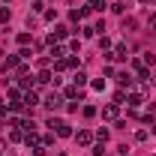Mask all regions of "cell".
I'll list each match as a JSON object with an SVG mask.
<instances>
[{"label":"cell","instance_id":"5bb4252c","mask_svg":"<svg viewBox=\"0 0 156 156\" xmlns=\"http://www.w3.org/2000/svg\"><path fill=\"white\" fill-rule=\"evenodd\" d=\"M87 84V72H75V87H84Z\"/></svg>","mask_w":156,"mask_h":156},{"label":"cell","instance_id":"277c9868","mask_svg":"<svg viewBox=\"0 0 156 156\" xmlns=\"http://www.w3.org/2000/svg\"><path fill=\"white\" fill-rule=\"evenodd\" d=\"M45 105H48L51 111H57L60 105H63V96H60V93H48V96H45Z\"/></svg>","mask_w":156,"mask_h":156},{"label":"cell","instance_id":"ffe728a7","mask_svg":"<svg viewBox=\"0 0 156 156\" xmlns=\"http://www.w3.org/2000/svg\"><path fill=\"white\" fill-rule=\"evenodd\" d=\"M135 141H147V129H138V132H135Z\"/></svg>","mask_w":156,"mask_h":156},{"label":"cell","instance_id":"8fae6325","mask_svg":"<svg viewBox=\"0 0 156 156\" xmlns=\"http://www.w3.org/2000/svg\"><path fill=\"white\" fill-rule=\"evenodd\" d=\"M51 78H54V75H51V72H45V69H42V72H39V75H36V84H39V87H42V84H48Z\"/></svg>","mask_w":156,"mask_h":156},{"label":"cell","instance_id":"6da1fadb","mask_svg":"<svg viewBox=\"0 0 156 156\" xmlns=\"http://www.w3.org/2000/svg\"><path fill=\"white\" fill-rule=\"evenodd\" d=\"M48 126H51V129H54V135H60V138L72 135V129H69V123H66V120H60V117H51V120H48Z\"/></svg>","mask_w":156,"mask_h":156},{"label":"cell","instance_id":"7402d4cb","mask_svg":"<svg viewBox=\"0 0 156 156\" xmlns=\"http://www.w3.org/2000/svg\"><path fill=\"white\" fill-rule=\"evenodd\" d=\"M150 33H156V15H150Z\"/></svg>","mask_w":156,"mask_h":156},{"label":"cell","instance_id":"9a60e30c","mask_svg":"<svg viewBox=\"0 0 156 156\" xmlns=\"http://www.w3.org/2000/svg\"><path fill=\"white\" fill-rule=\"evenodd\" d=\"M108 138H111V132H108V129H99V132H96V141H102V144H105Z\"/></svg>","mask_w":156,"mask_h":156},{"label":"cell","instance_id":"5b68a950","mask_svg":"<svg viewBox=\"0 0 156 156\" xmlns=\"http://www.w3.org/2000/svg\"><path fill=\"white\" fill-rule=\"evenodd\" d=\"M18 54H9V57L3 60V63H0V72H9V69H15V66H18Z\"/></svg>","mask_w":156,"mask_h":156},{"label":"cell","instance_id":"7a4b0ae2","mask_svg":"<svg viewBox=\"0 0 156 156\" xmlns=\"http://www.w3.org/2000/svg\"><path fill=\"white\" fill-rule=\"evenodd\" d=\"M36 105H39V99H36V93H33V90L21 96V108H24V111H30V108H36Z\"/></svg>","mask_w":156,"mask_h":156},{"label":"cell","instance_id":"9c48e42d","mask_svg":"<svg viewBox=\"0 0 156 156\" xmlns=\"http://www.w3.org/2000/svg\"><path fill=\"white\" fill-rule=\"evenodd\" d=\"M111 9H114L117 15H123V12H129V9H132V0H117Z\"/></svg>","mask_w":156,"mask_h":156},{"label":"cell","instance_id":"ba28073f","mask_svg":"<svg viewBox=\"0 0 156 156\" xmlns=\"http://www.w3.org/2000/svg\"><path fill=\"white\" fill-rule=\"evenodd\" d=\"M117 108H120L117 102H111V105H105V108H102V117H105V120H117Z\"/></svg>","mask_w":156,"mask_h":156},{"label":"cell","instance_id":"e0dca14e","mask_svg":"<svg viewBox=\"0 0 156 156\" xmlns=\"http://www.w3.org/2000/svg\"><path fill=\"white\" fill-rule=\"evenodd\" d=\"M123 99H126V93H123V87H120V90L114 93V102H117V105H123Z\"/></svg>","mask_w":156,"mask_h":156},{"label":"cell","instance_id":"30bf717a","mask_svg":"<svg viewBox=\"0 0 156 156\" xmlns=\"http://www.w3.org/2000/svg\"><path fill=\"white\" fill-rule=\"evenodd\" d=\"M63 96H66V99H81V96H84V93H81V87H75V84H69Z\"/></svg>","mask_w":156,"mask_h":156},{"label":"cell","instance_id":"7c38bea8","mask_svg":"<svg viewBox=\"0 0 156 156\" xmlns=\"http://www.w3.org/2000/svg\"><path fill=\"white\" fill-rule=\"evenodd\" d=\"M63 54H66V51H63V45H57V42H54V45H51V57H54V60H60Z\"/></svg>","mask_w":156,"mask_h":156},{"label":"cell","instance_id":"8992f818","mask_svg":"<svg viewBox=\"0 0 156 156\" xmlns=\"http://www.w3.org/2000/svg\"><path fill=\"white\" fill-rule=\"evenodd\" d=\"M75 141H78V144H81V147H90V144H93V135H90V132H87V129H78V135H75Z\"/></svg>","mask_w":156,"mask_h":156},{"label":"cell","instance_id":"44dd1931","mask_svg":"<svg viewBox=\"0 0 156 156\" xmlns=\"http://www.w3.org/2000/svg\"><path fill=\"white\" fill-rule=\"evenodd\" d=\"M93 156H105V147H102V141H99L96 147H93Z\"/></svg>","mask_w":156,"mask_h":156},{"label":"cell","instance_id":"2e32d148","mask_svg":"<svg viewBox=\"0 0 156 156\" xmlns=\"http://www.w3.org/2000/svg\"><path fill=\"white\" fill-rule=\"evenodd\" d=\"M141 63H144V66H153L156 57H153V54H144V57H141Z\"/></svg>","mask_w":156,"mask_h":156},{"label":"cell","instance_id":"ac0fdd59","mask_svg":"<svg viewBox=\"0 0 156 156\" xmlns=\"http://www.w3.org/2000/svg\"><path fill=\"white\" fill-rule=\"evenodd\" d=\"M9 138H12V141H21V138H24V132H21V129H12V132H9Z\"/></svg>","mask_w":156,"mask_h":156},{"label":"cell","instance_id":"3957f363","mask_svg":"<svg viewBox=\"0 0 156 156\" xmlns=\"http://www.w3.org/2000/svg\"><path fill=\"white\" fill-rule=\"evenodd\" d=\"M66 36H69V27H63V24H57V27H54V33L48 36V45H54L57 39H66Z\"/></svg>","mask_w":156,"mask_h":156},{"label":"cell","instance_id":"4fadbf2b","mask_svg":"<svg viewBox=\"0 0 156 156\" xmlns=\"http://www.w3.org/2000/svg\"><path fill=\"white\" fill-rule=\"evenodd\" d=\"M9 18H12V9L3 6V9H0V24H9Z\"/></svg>","mask_w":156,"mask_h":156},{"label":"cell","instance_id":"52a82bcc","mask_svg":"<svg viewBox=\"0 0 156 156\" xmlns=\"http://www.w3.org/2000/svg\"><path fill=\"white\" fill-rule=\"evenodd\" d=\"M126 102H129V108H138V105L144 102V93H141V90H132V93L126 96Z\"/></svg>","mask_w":156,"mask_h":156},{"label":"cell","instance_id":"d6986e66","mask_svg":"<svg viewBox=\"0 0 156 156\" xmlns=\"http://www.w3.org/2000/svg\"><path fill=\"white\" fill-rule=\"evenodd\" d=\"M93 33H96V27H93V24H84V36L90 39V36H93Z\"/></svg>","mask_w":156,"mask_h":156},{"label":"cell","instance_id":"cb8c5ba5","mask_svg":"<svg viewBox=\"0 0 156 156\" xmlns=\"http://www.w3.org/2000/svg\"><path fill=\"white\" fill-rule=\"evenodd\" d=\"M138 3H144V6H153L156 0H138Z\"/></svg>","mask_w":156,"mask_h":156},{"label":"cell","instance_id":"603a6c76","mask_svg":"<svg viewBox=\"0 0 156 156\" xmlns=\"http://www.w3.org/2000/svg\"><path fill=\"white\" fill-rule=\"evenodd\" d=\"M0 51H6V39H3V30H0Z\"/></svg>","mask_w":156,"mask_h":156},{"label":"cell","instance_id":"d4e9b609","mask_svg":"<svg viewBox=\"0 0 156 156\" xmlns=\"http://www.w3.org/2000/svg\"><path fill=\"white\" fill-rule=\"evenodd\" d=\"M150 132H153V135H156V123H150Z\"/></svg>","mask_w":156,"mask_h":156}]
</instances>
